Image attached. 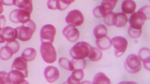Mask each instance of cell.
<instances>
[{
	"instance_id": "1",
	"label": "cell",
	"mask_w": 150,
	"mask_h": 84,
	"mask_svg": "<svg viewBox=\"0 0 150 84\" xmlns=\"http://www.w3.org/2000/svg\"><path fill=\"white\" fill-rule=\"evenodd\" d=\"M150 19V6H145L130 16V27L135 29H142L146 19Z\"/></svg>"
},
{
	"instance_id": "2",
	"label": "cell",
	"mask_w": 150,
	"mask_h": 84,
	"mask_svg": "<svg viewBox=\"0 0 150 84\" xmlns=\"http://www.w3.org/2000/svg\"><path fill=\"white\" fill-rule=\"evenodd\" d=\"M91 47L86 42H78L70 50V56L72 59L76 60L84 59L89 55Z\"/></svg>"
},
{
	"instance_id": "3",
	"label": "cell",
	"mask_w": 150,
	"mask_h": 84,
	"mask_svg": "<svg viewBox=\"0 0 150 84\" xmlns=\"http://www.w3.org/2000/svg\"><path fill=\"white\" fill-rule=\"evenodd\" d=\"M36 24L32 20L23 25L16 28L17 38L22 42H28L31 39L36 30Z\"/></svg>"
},
{
	"instance_id": "4",
	"label": "cell",
	"mask_w": 150,
	"mask_h": 84,
	"mask_svg": "<svg viewBox=\"0 0 150 84\" xmlns=\"http://www.w3.org/2000/svg\"><path fill=\"white\" fill-rule=\"evenodd\" d=\"M40 52L43 60L48 64H52L57 60L56 49L52 43L50 42H42L40 47Z\"/></svg>"
},
{
	"instance_id": "5",
	"label": "cell",
	"mask_w": 150,
	"mask_h": 84,
	"mask_svg": "<svg viewBox=\"0 0 150 84\" xmlns=\"http://www.w3.org/2000/svg\"><path fill=\"white\" fill-rule=\"evenodd\" d=\"M9 18L13 23L24 24L30 20V13L28 11L16 9L11 12Z\"/></svg>"
},
{
	"instance_id": "6",
	"label": "cell",
	"mask_w": 150,
	"mask_h": 84,
	"mask_svg": "<svg viewBox=\"0 0 150 84\" xmlns=\"http://www.w3.org/2000/svg\"><path fill=\"white\" fill-rule=\"evenodd\" d=\"M124 67L126 71L131 74L139 72L142 68L141 60L139 57L134 54L128 56L124 63Z\"/></svg>"
},
{
	"instance_id": "7",
	"label": "cell",
	"mask_w": 150,
	"mask_h": 84,
	"mask_svg": "<svg viewBox=\"0 0 150 84\" xmlns=\"http://www.w3.org/2000/svg\"><path fill=\"white\" fill-rule=\"evenodd\" d=\"M65 20L68 25L76 27L80 26L83 23L84 18L80 11L75 9L70 11L68 13Z\"/></svg>"
},
{
	"instance_id": "8",
	"label": "cell",
	"mask_w": 150,
	"mask_h": 84,
	"mask_svg": "<svg viewBox=\"0 0 150 84\" xmlns=\"http://www.w3.org/2000/svg\"><path fill=\"white\" fill-rule=\"evenodd\" d=\"M56 34V28L51 24L45 25L42 27L40 32L41 42H48L52 43Z\"/></svg>"
},
{
	"instance_id": "9",
	"label": "cell",
	"mask_w": 150,
	"mask_h": 84,
	"mask_svg": "<svg viewBox=\"0 0 150 84\" xmlns=\"http://www.w3.org/2000/svg\"><path fill=\"white\" fill-rule=\"evenodd\" d=\"M112 44L115 48V54L117 57L122 56L127 50L128 42L123 37L117 36L112 39Z\"/></svg>"
},
{
	"instance_id": "10",
	"label": "cell",
	"mask_w": 150,
	"mask_h": 84,
	"mask_svg": "<svg viewBox=\"0 0 150 84\" xmlns=\"http://www.w3.org/2000/svg\"><path fill=\"white\" fill-rule=\"evenodd\" d=\"M63 35L69 42H75L80 37V32L76 28L68 25L66 26L62 30Z\"/></svg>"
},
{
	"instance_id": "11",
	"label": "cell",
	"mask_w": 150,
	"mask_h": 84,
	"mask_svg": "<svg viewBox=\"0 0 150 84\" xmlns=\"http://www.w3.org/2000/svg\"><path fill=\"white\" fill-rule=\"evenodd\" d=\"M7 77L9 84H23L25 82L24 74L18 70H11L8 73Z\"/></svg>"
},
{
	"instance_id": "12",
	"label": "cell",
	"mask_w": 150,
	"mask_h": 84,
	"mask_svg": "<svg viewBox=\"0 0 150 84\" xmlns=\"http://www.w3.org/2000/svg\"><path fill=\"white\" fill-rule=\"evenodd\" d=\"M44 75L47 82L50 83L56 82L59 77V70L57 67L48 66L45 68Z\"/></svg>"
},
{
	"instance_id": "13",
	"label": "cell",
	"mask_w": 150,
	"mask_h": 84,
	"mask_svg": "<svg viewBox=\"0 0 150 84\" xmlns=\"http://www.w3.org/2000/svg\"><path fill=\"white\" fill-rule=\"evenodd\" d=\"M11 69L18 70L24 74L25 78L28 76V63L22 58L21 57H18L16 58L12 63Z\"/></svg>"
},
{
	"instance_id": "14",
	"label": "cell",
	"mask_w": 150,
	"mask_h": 84,
	"mask_svg": "<svg viewBox=\"0 0 150 84\" xmlns=\"http://www.w3.org/2000/svg\"><path fill=\"white\" fill-rule=\"evenodd\" d=\"M1 34L4 37V39L7 42H10L15 41L17 38V32L16 28L6 26L2 29L1 31Z\"/></svg>"
},
{
	"instance_id": "15",
	"label": "cell",
	"mask_w": 150,
	"mask_h": 84,
	"mask_svg": "<svg viewBox=\"0 0 150 84\" xmlns=\"http://www.w3.org/2000/svg\"><path fill=\"white\" fill-rule=\"evenodd\" d=\"M84 77L83 70L80 69H74L71 75L68 77L66 83L68 84H79Z\"/></svg>"
},
{
	"instance_id": "16",
	"label": "cell",
	"mask_w": 150,
	"mask_h": 84,
	"mask_svg": "<svg viewBox=\"0 0 150 84\" xmlns=\"http://www.w3.org/2000/svg\"><path fill=\"white\" fill-rule=\"evenodd\" d=\"M13 5L20 9L28 11L30 14L33 12L32 0H13Z\"/></svg>"
},
{
	"instance_id": "17",
	"label": "cell",
	"mask_w": 150,
	"mask_h": 84,
	"mask_svg": "<svg viewBox=\"0 0 150 84\" xmlns=\"http://www.w3.org/2000/svg\"><path fill=\"white\" fill-rule=\"evenodd\" d=\"M138 57L143 61L145 69L150 71V50L146 48L141 49L138 53Z\"/></svg>"
},
{
	"instance_id": "18",
	"label": "cell",
	"mask_w": 150,
	"mask_h": 84,
	"mask_svg": "<svg viewBox=\"0 0 150 84\" xmlns=\"http://www.w3.org/2000/svg\"><path fill=\"white\" fill-rule=\"evenodd\" d=\"M136 4L133 0H124L122 5L123 12L126 14H131L136 10Z\"/></svg>"
},
{
	"instance_id": "19",
	"label": "cell",
	"mask_w": 150,
	"mask_h": 84,
	"mask_svg": "<svg viewBox=\"0 0 150 84\" xmlns=\"http://www.w3.org/2000/svg\"><path fill=\"white\" fill-rule=\"evenodd\" d=\"M37 52L36 50L33 48L28 47L25 49L21 53V57L25 61L30 62L36 58Z\"/></svg>"
},
{
	"instance_id": "20",
	"label": "cell",
	"mask_w": 150,
	"mask_h": 84,
	"mask_svg": "<svg viewBox=\"0 0 150 84\" xmlns=\"http://www.w3.org/2000/svg\"><path fill=\"white\" fill-rule=\"evenodd\" d=\"M96 45L100 50H107L111 48L112 45V41L108 36L97 39Z\"/></svg>"
},
{
	"instance_id": "21",
	"label": "cell",
	"mask_w": 150,
	"mask_h": 84,
	"mask_svg": "<svg viewBox=\"0 0 150 84\" xmlns=\"http://www.w3.org/2000/svg\"><path fill=\"white\" fill-rule=\"evenodd\" d=\"M14 54L12 49L6 45L0 49V59L3 61H8Z\"/></svg>"
},
{
	"instance_id": "22",
	"label": "cell",
	"mask_w": 150,
	"mask_h": 84,
	"mask_svg": "<svg viewBox=\"0 0 150 84\" xmlns=\"http://www.w3.org/2000/svg\"><path fill=\"white\" fill-rule=\"evenodd\" d=\"M108 30L105 25L103 24L98 25L95 28L93 34L97 39L101 38L107 36Z\"/></svg>"
},
{
	"instance_id": "23",
	"label": "cell",
	"mask_w": 150,
	"mask_h": 84,
	"mask_svg": "<svg viewBox=\"0 0 150 84\" xmlns=\"http://www.w3.org/2000/svg\"><path fill=\"white\" fill-rule=\"evenodd\" d=\"M117 13L112 11L107 12L104 19L105 23L108 26L115 25L117 22Z\"/></svg>"
},
{
	"instance_id": "24",
	"label": "cell",
	"mask_w": 150,
	"mask_h": 84,
	"mask_svg": "<svg viewBox=\"0 0 150 84\" xmlns=\"http://www.w3.org/2000/svg\"><path fill=\"white\" fill-rule=\"evenodd\" d=\"M103 52L100 49L92 47L88 57L92 61L96 62L100 61L103 57Z\"/></svg>"
},
{
	"instance_id": "25",
	"label": "cell",
	"mask_w": 150,
	"mask_h": 84,
	"mask_svg": "<svg viewBox=\"0 0 150 84\" xmlns=\"http://www.w3.org/2000/svg\"><path fill=\"white\" fill-rule=\"evenodd\" d=\"M93 84H111V80L103 73L99 72L95 75L93 80Z\"/></svg>"
},
{
	"instance_id": "26",
	"label": "cell",
	"mask_w": 150,
	"mask_h": 84,
	"mask_svg": "<svg viewBox=\"0 0 150 84\" xmlns=\"http://www.w3.org/2000/svg\"><path fill=\"white\" fill-rule=\"evenodd\" d=\"M58 63L61 67L69 71H73L75 69L71 61L65 57H60L58 61Z\"/></svg>"
},
{
	"instance_id": "27",
	"label": "cell",
	"mask_w": 150,
	"mask_h": 84,
	"mask_svg": "<svg viewBox=\"0 0 150 84\" xmlns=\"http://www.w3.org/2000/svg\"><path fill=\"white\" fill-rule=\"evenodd\" d=\"M117 15V22L115 25L117 28H122L125 26L128 20L127 16L124 13H118Z\"/></svg>"
},
{
	"instance_id": "28",
	"label": "cell",
	"mask_w": 150,
	"mask_h": 84,
	"mask_svg": "<svg viewBox=\"0 0 150 84\" xmlns=\"http://www.w3.org/2000/svg\"><path fill=\"white\" fill-rule=\"evenodd\" d=\"M75 0H57V9L63 11L68 8V6L73 3Z\"/></svg>"
},
{
	"instance_id": "29",
	"label": "cell",
	"mask_w": 150,
	"mask_h": 84,
	"mask_svg": "<svg viewBox=\"0 0 150 84\" xmlns=\"http://www.w3.org/2000/svg\"><path fill=\"white\" fill-rule=\"evenodd\" d=\"M107 12L105 8L101 5L96 6L93 10L94 16L98 18L104 17Z\"/></svg>"
},
{
	"instance_id": "30",
	"label": "cell",
	"mask_w": 150,
	"mask_h": 84,
	"mask_svg": "<svg viewBox=\"0 0 150 84\" xmlns=\"http://www.w3.org/2000/svg\"><path fill=\"white\" fill-rule=\"evenodd\" d=\"M75 69H80L84 70L86 67V61L84 59H72L71 61Z\"/></svg>"
},
{
	"instance_id": "31",
	"label": "cell",
	"mask_w": 150,
	"mask_h": 84,
	"mask_svg": "<svg viewBox=\"0 0 150 84\" xmlns=\"http://www.w3.org/2000/svg\"><path fill=\"white\" fill-rule=\"evenodd\" d=\"M128 32L129 36L132 38H138L141 36L142 33V29H135L130 27L128 30Z\"/></svg>"
},
{
	"instance_id": "32",
	"label": "cell",
	"mask_w": 150,
	"mask_h": 84,
	"mask_svg": "<svg viewBox=\"0 0 150 84\" xmlns=\"http://www.w3.org/2000/svg\"><path fill=\"white\" fill-rule=\"evenodd\" d=\"M6 45L10 47L12 49L14 54L18 52L20 49L19 43L16 40L10 42H7Z\"/></svg>"
},
{
	"instance_id": "33",
	"label": "cell",
	"mask_w": 150,
	"mask_h": 84,
	"mask_svg": "<svg viewBox=\"0 0 150 84\" xmlns=\"http://www.w3.org/2000/svg\"><path fill=\"white\" fill-rule=\"evenodd\" d=\"M8 74L5 71H0V84H9Z\"/></svg>"
},
{
	"instance_id": "34",
	"label": "cell",
	"mask_w": 150,
	"mask_h": 84,
	"mask_svg": "<svg viewBox=\"0 0 150 84\" xmlns=\"http://www.w3.org/2000/svg\"><path fill=\"white\" fill-rule=\"evenodd\" d=\"M57 0H48L47 2V6L50 10H57Z\"/></svg>"
},
{
	"instance_id": "35",
	"label": "cell",
	"mask_w": 150,
	"mask_h": 84,
	"mask_svg": "<svg viewBox=\"0 0 150 84\" xmlns=\"http://www.w3.org/2000/svg\"><path fill=\"white\" fill-rule=\"evenodd\" d=\"M6 23V19L5 17L3 15L0 16V32L4 28Z\"/></svg>"
},
{
	"instance_id": "36",
	"label": "cell",
	"mask_w": 150,
	"mask_h": 84,
	"mask_svg": "<svg viewBox=\"0 0 150 84\" xmlns=\"http://www.w3.org/2000/svg\"><path fill=\"white\" fill-rule=\"evenodd\" d=\"M0 1L4 5L7 6L13 5V0H1Z\"/></svg>"
},
{
	"instance_id": "37",
	"label": "cell",
	"mask_w": 150,
	"mask_h": 84,
	"mask_svg": "<svg viewBox=\"0 0 150 84\" xmlns=\"http://www.w3.org/2000/svg\"><path fill=\"white\" fill-rule=\"evenodd\" d=\"M118 0H103V1L106 2V3H109V4H112L113 5L116 6Z\"/></svg>"
},
{
	"instance_id": "38",
	"label": "cell",
	"mask_w": 150,
	"mask_h": 84,
	"mask_svg": "<svg viewBox=\"0 0 150 84\" xmlns=\"http://www.w3.org/2000/svg\"><path fill=\"white\" fill-rule=\"evenodd\" d=\"M5 42V40L4 39V37L1 34V33L0 32V44L4 43Z\"/></svg>"
},
{
	"instance_id": "39",
	"label": "cell",
	"mask_w": 150,
	"mask_h": 84,
	"mask_svg": "<svg viewBox=\"0 0 150 84\" xmlns=\"http://www.w3.org/2000/svg\"><path fill=\"white\" fill-rule=\"evenodd\" d=\"M4 9H3V4L0 1V15L3 12Z\"/></svg>"
}]
</instances>
